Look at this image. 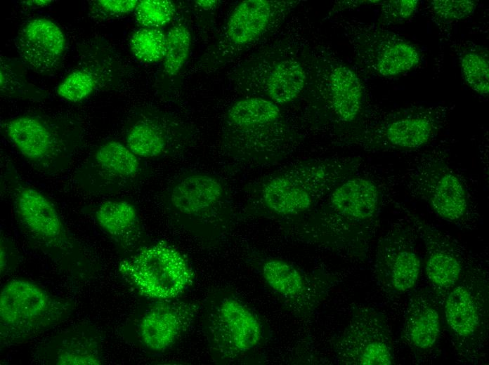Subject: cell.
I'll return each mask as SVG.
<instances>
[{"label": "cell", "instance_id": "obj_1", "mask_svg": "<svg viewBox=\"0 0 489 365\" xmlns=\"http://www.w3.org/2000/svg\"><path fill=\"white\" fill-rule=\"evenodd\" d=\"M308 212L281 221L287 237L341 255L362 259L379 225L382 194L365 177L353 175Z\"/></svg>", "mask_w": 489, "mask_h": 365}, {"label": "cell", "instance_id": "obj_2", "mask_svg": "<svg viewBox=\"0 0 489 365\" xmlns=\"http://www.w3.org/2000/svg\"><path fill=\"white\" fill-rule=\"evenodd\" d=\"M296 133L280 107L257 96L235 102L226 111L221 130V149L246 166L274 164L294 148Z\"/></svg>", "mask_w": 489, "mask_h": 365}, {"label": "cell", "instance_id": "obj_3", "mask_svg": "<svg viewBox=\"0 0 489 365\" xmlns=\"http://www.w3.org/2000/svg\"><path fill=\"white\" fill-rule=\"evenodd\" d=\"M1 192L10 199L21 229L37 248L59 263L87 260L86 249L69 232L54 203L10 160L2 166Z\"/></svg>", "mask_w": 489, "mask_h": 365}, {"label": "cell", "instance_id": "obj_4", "mask_svg": "<svg viewBox=\"0 0 489 365\" xmlns=\"http://www.w3.org/2000/svg\"><path fill=\"white\" fill-rule=\"evenodd\" d=\"M162 204L180 227L209 243L227 233L231 222L229 192L218 176L185 171L170 180L161 194Z\"/></svg>", "mask_w": 489, "mask_h": 365}, {"label": "cell", "instance_id": "obj_5", "mask_svg": "<svg viewBox=\"0 0 489 365\" xmlns=\"http://www.w3.org/2000/svg\"><path fill=\"white\" fill-rule=\"evenodd\" d=\"M1 131L32 168L50 176L67 171L84 142L81 121L68 115H20L1 121Z\"/></svg>", "mask_w": 489, "mask_h": 365}, {"label": "cell", "instance_id": "obj_6", "mask_svg": "<svg viewBox=\"0 0 489 365\" xmlns=\"http://www.w3.org/2000/svg\"><path fill=\"white\" fill-rule=\"evenodd\" d=\"M442 319L458 358L475 364L484 354L489 333V274L480 263L467 264L441 305Z\"/></svg>", "mask_w": 489, "mask_h": 365}, {"label": "cell", "instance_id": "obj_7", "mask_svg": "<svg viewBox=\"0 0 489 365\" xmlns=\"http://www.w3.org/2000/svg\"><path fill=\"white\" fill-rule=\"evenodd\" d=\"M299 1L244 0L233 9L219 34L196 62L215 72L233 62L280 25Z\"/></svg>", "mask_w": 489, "mask_h": 365}, {"label": "cell", "instance_id": "obj_8", "mask_svg": "<svg viewBox=\"0 0 489 365\" xmlns=\"http://www.w3.org/2000/svg\"><path fill=\"white\" fill-rule=\"evenodd\" d=\"M228 79L236 91L278 105L299 98L307 83L308 74L297 53L287 47L281 49L278 46H270L237 62Z\"/></svg>", "mask_w": 489, "mask_h": 365}, {"label": "cell", "instance_id": "obj_9", "mask_svg": "<svg viewBox=\"0 0 489 365\" xmlns=\"http://www.w3.org/2000/svg\"><path fill=\"white\" fill-rule=\"evenodd\" d=\"M70 304L23 279L8 281L0 293L1 340L16 344L58 324L67 317Z\"/></svg>", "mask_w": 489, "mask_h": 365}, {"label": "cell", "instance_id": "obj_10", "mask_svg": "<svg viewBox=\"0 0 489 365\" xmlns=\"http://www.w3.org/2000/svg\"><path fill=\"white\" fill-rule=\"evenodd\" d=\"M207 321V335L219 361L231 363L259 349L268 338L269 329L260 316L230 291L213 300Z\"/></svg>", "mask_w": 489, "mask_h": 365}, {"label": "cell", "instance_id": "obj_11", "mask_svg": "<svg viewBox=\"0 0 489 365\" xmlns=\"http://www.w3.org/2000/svg\"><path fill=\"white\" fill-rule=\"evenodd\" d=\"M261 279L283 309L308 321L339 278L324 270H306L279 258L263 257L254 263Z\"/></svg>", "mask_w": 489, "mask_h": 365}, {"label": "cell", "instance_id": "obj_12", "mask_svg": "<svg viewBox=\"0 0 489 365\" xmlns=\"http://www.w3.org/2000/svg\"><path fill=\"white\" fill-rule=\"evenodd\" d=\"M119 271L140 293L162 300L177 297L193 277L183 255L165 241L146 245L124 258Z\"/></svg>", "mask_w": 489, "mask_h": 365}, {"label": "cell", "instance_id": "obj_13", "mask_svg": "<svg viewBox=\"0 0 489 365\" xmlns=\"http://www.w3.org/2000/svg\"><path fill=\"white\" fill-rule=\"evenodd\" d=\"M149 175L141 158L125 143L109 139L99 144L77 168L73 182L89 194L112 195L136 187Z\"/></svg>", "mask_w": 489, "mask_h": 365}, {"label": "cell", "instance_id": "obj_14", "mask_svg": "<svg viewBox=\"0 0 489 365\" xmlns=\"http://www.w3.org/2000/svg\"><path fill=\"white\" fill-rule=\"evenodd\" d=\"M195 128L178 117L156 107L135 110L124 131L126 146L141 159L177 157L195 142Z\"/></svg>", "mask_w": 489, "mask_h": 365}, {"label": "cell", "instance_id": "obj_15", "mask_svg": "<svg viewBox=\"0 0 489 365\" xmlns=\"http://www.w3.org/2000/svg\"><path fill=\"white\" fill-rule=\"evenodd\" d=\"M336 361L345 365H391L395 354L386 317L367 305L353 307L344 330L332 340Z\"/></svg>", "mask_w": 489, "mask_h": 365}, {"label": "cell", "instance_id": "obj_16", "mask_svg": "<svg viewBox=\"0 0 489 365\" xmlns=\"http://www.w3.org/2000/svg\"><path fill=\"white\" fill-rule=\"evenodd\" d=\"M410 193L426 202L439 217L461 226L471 215L469 193L448 163L439 158L422 159L408 171Z\"/></svg>", "mask_w": 489, "mask_h": 365}, {"label": "cell", "instance_id": "obj_17", "mask_svg": "<svg viewBox=\"0 0 489 365\" xmlns=\"http://www.w3.org/2000/svg\"><path fill=\"white\" fill-rule=\"evenodd\" d=\"M124 75L123 63L114 48L104 39L94 38L82 46L77 65L62 80L56 93L70 102H79L117 87Z\"/></svg>", "mask_w": 489, "mask_h": 365}, {"label": "cell", "instance_id": "obj_18", "mask_svg": "<svg viewBox=\"0 0 489 365\" xmlns=\"http://www.w3.org/2000/svg\"><path fill=\"white\" fill-rule=\"evenodd\" d=\"M413 232L411 225L396 223L378 241L374 274L379 286L388 293H407L417 283L422 260Z\"/></svg>", "mask_w": 489, "mask_h": 365}, {"label": "cell", "instance_id": "obj_19", "mask_svg": "<svg viewBox=\"0 0 489 365\" xmlns=\"http://www.w3.org/2000/svg\"><path fill=\"white\" fill-rule=\"evenodd\" d=\"M409 223L425 248V273L429 288L441 306L457 283L467 263L457 244L418 215L406 211Z\"/></svg>", "mask_w": 489, "mask_h": 365}, {"label": "cell", "instance_id": "obj_20", "mask_svg": "<svg viewBox=\"0 0 489 365\" xmlns=\"http://www.w3.org/2000/svg\"><path fill=\"white\" fill-rule=\"evenodd\" d=\"M15 45L25 68L41 75H51L62 65L66 39L63 30L54 22L37 18L21 27Z\"/></svg>", "mask_w": 489, "mask_h": 365}, {"label": "cell", "instance_id": "obj_21", "mask_svg": "<svg viewBox=\"0 0 489 365\" xmlns=\"http://www.w3.org/2000/svg\"><path fill=\"white\" fill-rule=\"evenodd\" d=\"M438 127V119L431 112L404 114L363 132L360 142L374 149L415 150L426 145Z\"/></svg>", "mask_w": 489, "mask_h": 365}, {"label": "cell", "instance_id": "obj_22", "mask_svg": "<svg viewBox=\"0 0 489 365\" xmlns=\"http://www.w3.org/2000/svg\"><path fill=\"white\" fill-rule=\"evenodd\" d=\"M441 306L430 289L415 291L404 316L403 340L417 357H424L437 346L441 333Z\"/></svg>", "mask_w": 489, "mask_h": 365}, {"label": "cell", "instance_id": "obj_23", "mask_svg": "<svg viewBox=\"0 0 489 365\" xmlns=\"http://www.w3.org/2000/svg\"><path fill=\"white\" fill-rule=\"evenodd\" d=\"M197 312L195 305L165 300L152 307L143 316L139 334L143 345L152 351L170 347L188 327Z\"/></svg>", "mask_w": 489, "mask_h": 365}, {"label": "cell", "instance_id": "obj_24", "mask_svg": "<svg viewBox=\"0 0 489 365\" xmlns=\"http://www.w3.org/2000/svg\"><path fill=\"white\" fill-rule=\"evenodd\" d=\"M95 218L125 258L146 246L145 234L133 203L122 199L105 200L97 206Z\"/></svg>", "mask_w": 489, "mask_h": 365}, {"label": "cell", "instance_id": "obj_25", "mask_svg": "<svg viewBox=\"0 0 489 365\" xmlns=\"http://www.w3.org/2000/svg\"><path fill=\"white\" fill-rule=\"evenodd\" d=\"M328 101L337 117L351 122L358 116L363 101L362 86L356 74L342 65L332 66L327 79Z\"/></svg>", "mask_w": 489, "mask_h": 365}, {"label": "cell", "instance_id": "obj_26", "mask_svg": "<svg viewBox=\"0 0 489 365\" xmlns=\"http://www.w3.org/2000/svg\"><path fill=\"white\" fill-rule=\"evenodd\" d=\"M371 65L380 75L394 76L405 72L417 64L419 54L409 42L393 39L383 41L372 46Z\"/></svg>", "mask_w": 489, "mask_h": 365}, {"label": "cell", "instance_id": "obj_27", "mask_svg": "<svg viewBox=\"0 0 489 365\" xmlns=\"http://www.w3.org/2000/svg\"><path fill=\"white\" fill-rule=\"evenodd\" d=\"M20 60L1 56L0 94L1 97L41 102L48 98L47 91L30 81Z\"/></svg>", "mask_w": 489, "mask_h": 365}, {"label": "cell", "instance_id": "obj_28", "mask_svg": "<svg viewBox=\"0 0 489 365\" xmlns=\"http://www.w3.org/2000/svg\"><path fill=\"white\" fill-rule=\"evenodd\" d=\"M173 25L167 32V51L162 67V79L171 81L185 65L190 52L191 32L184 18L175 17Z\"/></svg>", "mask_w": 489, "mask_h": 365}, {"label": "cell", "instance_id": "obj_29", "mask_svg": "<svg viewBox=\"0 0 489 365\" xmlns=\"http://www.w3.org/2000/svg\"><path fill=\"white\" fill-rule=\"evenodd\" d=\"M129 46L133 55L142 62L162 61L167 51V33L161 28L141 27L131 35Z\"/></svg>", "mask_w": 489, "mask_h": 365}, {"label": "cell", "instance_id": "obj_30", "mask_svg": "<svg viewBox=\"0 0 489 365\" xmlns=\"http://www.w3.org/2000/svg\"><path fill=\"white\" fill-rule=\"evenodd\" d=\"M58 365H98L101 364L98 345L94 338L76 337L63 341L57 350Z\"/></svg>", "mask_w": 489, "mask_h": 365}, {"label": "cell", "instance_id": "obj_31", "mask_svg": "<svg viewBox=\"0 0 489 365\" xmlns=\"http://www.w3.org/2000/svg\"><path fill=\"white\" fill-rule=\"evenodd\" d=\"M178 13L176 4L170 0H141L133 12L141 27L161 28L171 22Z\"/></svg>", "mask_w": 489, "mask_h": 365}, {"label": "cell", "instance_id": "obj_32", "mask_svg": "<svg viewBox=\"0 0 489 365\" xmlns=\"http://www.w3.org/2000/svg\"><path fill=\"white\" fill-rule=\"evenodd\" d=\"M464 77L470 87L481 95L489 92L488 61L485 55L469 51L460 59Z\"/></svg>", "mask_w": 489, "mask_h": 365}, {"label": "cell", "instance_id": "obj_33", "mask_svg": "<svg viewBox=\"0 0 489 365\" xmlns=\"http://www.w3.org/2000/svg\"><path fill=\"white\" fill-rule=\"evenodd\" d=\"M89 14L96 21L124 17L134 12L138 0H94L89 1Z\"/></svg>", "mask_w": 489, "mask_h": 365}, {"label": "cell", "instance_id": "obj_34", "mask_svg": "<svg viewBox=\"0 0 489 365\" xmlns=\"http://www.w3.org/2000/svg\"><path fill=\"white\" fill-rule=\"evenodd\" d=\"M433 12L441 19L447 20H460L471 13L475 9L472 1H433L431 3Z\"/></svg>", "mask_w": 489, "mask_h": 365}, {"label": "cell", "instance_id": "obj_35", "mask_svg": "<svg viewBox=\"0 0 489 365\" xmlns=\"http://www.w3.org/2000/svg\"><path fill=\"white\" fill-rule=\"evenodd\" d=\"M418 6L417 0L387 1L382 4L384 19L391 22H398L413 15Z\"/></svg>", "mask_w": 489, "mask_h": 365}, {"label": "cell", "instance_id": "obj_36", "mask_svg": "<svg viewBox=\"0 0 489 365\" xmlns=\"http://www.w3.org/2000/svg\"><path fill=\"white\" fill-rule=\"evenodd\" d=\"M194 2L200 8L209 11L216 8L220 1L217 0H197Z\"/></svg>", "mask_w": 489, "mask_h": 365}, {"label": "cell", "instance_id": "obj_37", "mask_svg": "<svg viewBox=\"0 0 489 365\" xmlns=\"http://www.w3.org/2000/svg\"><path fill=\"white\" fill-rule=\"evenodd\" d=\"M53 2V1L48 0H32L21 1L20 4L26 7L40 8L50 5Z\"/></svg>", "mask_w": 489, "mask_h": 365}]
</instances>
